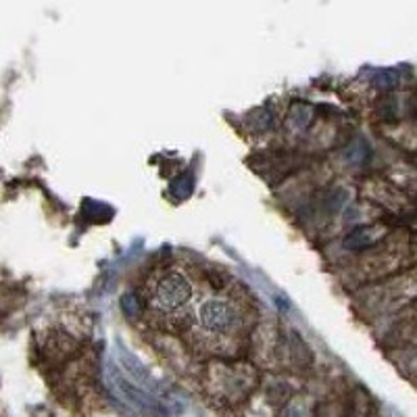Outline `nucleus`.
<instances>
[{
	"mask_svg": "<svg viewBox=\"0 0 417 417\" xmlns=\"http://www.w3.org/2000/svg\"><path fill=\"white\" fill-rule=\"evenodd\" d=\"M152 297H154V304L163 313H173L182 309L184 304H188L192 297V286L180 271H169L156 282Z\"/></svg>",
	"mask_w": 417,
	"mask_h": 417,
	"instance_id": "obj_1",
	"label": "nucleus"
},
{
	"mask_svg": "<svg viewBox=\"0 0 417 417\" xmlns=\"http://www.w3.org/2000/svg\"><path fill=\"white\" fill-rule=\"evenodd\" d=\"M196 315L200 328L209 334H226L234 328L238 319L234 304L228 299H219V297H211L202 301L196 309Z\"/></svg>",
	"mask_w": 417,
	"mask_h": 417,
	"instance_id": "obj_2",
	"label": "nucleus"
}]
</instances>
